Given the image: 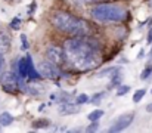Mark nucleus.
I'll return each mask as SVG.
<instances>
[{
	"label": "nucleus",
	"instance_id": "obj_1",
	"mask_svg": "<svg viewBox=\"0 0 152 133\" xmlns=\"http://www.w3.org/2000/svg\"><path fill=\"white\" fill-rule=\"evenodd\" d=\"M66 64L77 71H89L101 65V47L96 40L87 37H75L64 44Z\"/></svg>",
	"mask_w": 152,
	"mask_h": 133
},
{
	"label": "nucleus",
	"instance_id": "obj_2",
	"mask_svg": "<svg viewBox=\"0 0 152 133\" xmlns=\"http://www.w3.org/2000/svg\"><path fill=\"white\" fill-rule=\"evenodd\" d=\"M52 22L59 31L72 34L75 37H87L90 34V25L84 19H80L66 12L55 13L52 18Z\"/></svg>",
	"mask_w": 152,
	"mask_h": 133
},
{
	"label": "nucleus",
	"instance_id": "obj_3",
	"mask_svg": "<svg viewBox=\"0 0 152 133\" xmlns=\"http://www.w3.org/2000/svg\"><path fill=\"white\" fill-rule=\"evenodd\" d=\"M92 16L99 22H121L127 16V10L120 4H99L93 7Z\"/></svg>",
	"mask_w": 152,
	"mask_h": 133
},
{
	"label": "nucleus",
	"instance_id": "obj_4",
	"mask_svg": "<svg viewBox=\"0 0 152 133\" xmlns=\"http://www.w3.org/2000/svg\"><path fill=\"white\" fill-rule=\"evenodd\" d=\"M18 70H19V74L24 79H37L40 76V73L37 71V68L34 67V64H33V61H31V58L28 55L19 61Z\"/></svg>",
	"mask_w": 152,
	"mask_h": 133
},
{
	"label": "nucleus",
	"instance_id": "obj_5",
	"mask_svg": "<svg viewBox=\"0 0 152 133\" xmlns=\"http://www.w3.org/2000/svg\"><path fill=\"white\" fill-rule=\"evenodd\" d=\"M134 120V112H126V114H121L120 117H117V120L112 123V126L109 127V132H123L124 129H127L132 121Z\"/></svg>",
	"mask_w": 152,
	"mask_h": 133
},
{
	"label": "nucleus",
	"instance_id": "obj_6",
	"mask_svg": "<svg viewBox=\"0 0 152 133\" xmlns=\"http://www.w3.org/2000/svg\"><path fill=\"white\" fill-rule=\"evenodd\" d=\"M0 85L6 92H15L18 89V77L12 71H4L0 76Z\"/></svg>",
	"mask_w": 152,
	"mask_h": 133
},
{
	"label": "nucleus",
	"instance_id": "obj_7",
	"mask_svg": "<svg viewBox=\"0 0 152 133\" xmlns=\"http://www.w3.org/2000/svg\"><path fill=\"white\" fill-rule=\"evenodd\" d=\"M39 73L42 77H46V79H56L59 76V70H58L56 64L50 62L49 59L39 64Z\"/></svg>",
	"mask_w": 152,
	"mask_h": 133
},
{
	"label": "nucleus",
	"instance_id": "obj_8",
	"mask_svg": "<svg viewBox=\"0 0 152 133\" xmlns=\"http://www.w3.org/2000/svg\"><path fill=\"white\" fill-rule=\"evenodd\" d=\"M46 56H48V59H49L50 62L56 64V65L64 64V61H65V52H64V49H61V47H58V46L48 47Z\"/></svg>",
	"mask_w": 152,
	"mask_h": 133
},
{
	"label": "nucleus",
	"instance_id": "obj_9",
	"mask_svg": "<svg viewBox=\"0 0 152 133\" xmlns=\"http://www.w3.org/2000/svg\"><path fill=\"white\" fill-rule=\"evenodd\" d=\"M9 44H10V39L6 33L0 31V52H6L9 49Z\"/></svg>",
	"mask_w": 152,
	"mask_h": 133
},
{
	"label": "nucleus",
	"instance_id": "obj_10",
	"mask_svg": "<svg viewBox=\"0 0 152 133\" xmlns=\"http://www.w3.org/2000/svg\"><path fill=\"white\" fill-rule=\"evenodd\" d=\"M12 121H13V117H12L10 112L4 111V112L0 114V124L1 126H9V124H12Z\"/></svg>",
	"mask_w": 152,
	"mask_h": 133
},
{
	"label": "nucleus",
	"instance_id": "obj_11",
	"mask_svg": "<svg viewBox=\"0 0 152 133\" xmlns=\"http://www.w3.org/2000/svg\"><path fill=\"white\" fill-rule=\"evenodd\" d=\"M77 111H78V108L77 107H72V105H62L59 108V112L61 114H74Z\"/></svg>",
	"mask_w": 152,
	"mask_h": 133
},
{
	"label": "nucleus",
	"instance_id": "obj_12",
	"mask_svg": "<svg viewBox=\"0 0 152 133\" xmlns=\"http://www.w3.org/2000/svg\"><path fill=\"white\" fill-rule=\"evenodd\" d=\"M102 115H103V111H102V109H95V111H92V112L87 115V118H89L90 121H98Z\"/></svg>",
	"mask_w": 152,
	"mask_h": 133
},
{
	"label": "nucleus",
	"instance_id": "obj_13",
	"mask_svg": "<svg viewBox=\"0 0 152 133\" xmlns=\"http://www.w3.org/2000/svg\"><path fill=\"white\" fill-rule=\"evenodd\" d=\"M145 93H146V90L145 89H139V90H136L134 92V95H133V102H140L142 101V98L145 96Z\"/></svg>",
	"mask_w": 152,
	"mask_h": 133
},
{
	"label": "nucleus",
	"instance_id": "obj_14",
	"mask_svg": "<svg viewBox=\"0 0 152 133\" xmlns=\"http://www.w3.org/2000/svg\"><path fill=\"white\" fill-rule=\"evenodd\" d=\"M151 73H152V65H148L143 71H142V74H140V79L142 80H146L149 76H151Z\"/></svg>",
	"mask_w": 152,
	"mask_h": 133
},
{
	"label": "nucleus",
	"instance_id": "obj_15",
	"mask_svg": "<svg viewBox=\"0 0 152 133\" xmlns=\"http://www.w3.org/2000/svg\"><path fill=\"white\" fill-rule=\"evenodd\" d=\"M129 90H130V87H129V86H120V87H118V90H117V95H118V96H123V95H126Z\"/></svg>",
	"mask_w": 152,
	"mask_h": 133
},
{
	"label": "nucleus",
	"instance_id": "obj_16",
	"mask_svg": "<svg viewBox=\"0 0 152 133\" xmlns=\"http://www.w3.org/2000/svg\"><path fill=\"white\" fill-rule=\"evenodd\" d=\"M75 101H77V104H86V102H90L87 95H80V96H78Z\"/></svg>",
	"mask_w": 152,
	"mask_h": 133
},
{
	"label": "nucleus",
	"instance_id": "obj_17",
	"mask_svg": "<svg viewBox=\"0 0 152 133\" xmlns=\"http://www.w3.org/2000/svg\"><path fill=\"white\" fill-rule=\"evenodd\" d=\"M48 124H50L49 120H39V121L34 123V127H45V126H48Z\"/></svg>",
	"mask_w": 152,
	"mask_h": 133
},
{
	"label": "nucleus",
	"instance_id": "obj_18",
	"mask_svg": "<svg viewBox=\"0 0 152 133\" xmlns=\"http://www.w3.org/2000/svg\"><path fill=\"white\" fill-rule=\"evenodd\" d=\"M98 129H99V124H98V121H93V124H92V126L86 127V132H95V130H98Z\"/></svg>",
	"mask_w": 152,
	"mask_h": 133
},
{
	"label": "nucleus",
	"instance_id": "obj_19",
	"mask_svg": "<svg viewBox=\"0 0 152 133\" xmlns=\"http://www.w3.org/2000/svg\"><path fill=\"white\" fill-rule=\"evenodd\" d=\"M19 22H21V21H19V18H15V19L10 22V27H12V28H15V30H18V28H19Z\"/></svg>",
	"mask_w": 152,
	"mask_h": 133
},
{
	"label": "nucleus",
	"instance_id": "obj_20",
	"mask_svg": "<svg viewBox=\"0 0 152 133\" xmlns=\"http://www.w3.org/2000/svg\"><path fill=\"white\" fill-rule=\"evenodd\" d=\"M21 40H22V49H28V43H27V37L22 34L21 36Z\"/></svg>",
	"mask_w": 152,
	"mask_h": 133
},
{
	"label": "nucleus",
	"instance_id": "obj_21",
	"mask_svg": "<svg viewBox=\"0 0 152 133\" xmlns=\"http://www.w3.org/2000/svg\"><path fill=\"white\" fill-rule=\"evenodd\" d=\"M148 43H152V28H149V33H148Z\"/></svg>",
	"mask_w": 152,
	"mask_h": 133
},
{
	"label": "nucleus",
	"instance_id": "obj_22",
	"mask_svg": "<svg viewBox=\"0 0 152 133\" xmlns=\"http://www.w3.org/2000/svg\"><path fill=\"white\" fill-rule=\"evenodd\" d=\"M1 67H3V56H1V52H0V71H1Z\"/></svg>",
	"mask_w": 152,
	"mask_h": 133
},
{
	"label": "nucleus",
	"instance_id": "obj_23",
	"mask_svg": "<svg viewBox=\"0 0 152 133\" xmlns=\"http://www.w3.org/2000/svg\"><path fill=\"white\" fill-rule=\"evenodd\" d=\"M146 109H148L149 112H152V104H151V105H148V108H146Z\"/></svg>",
	"mask_w": 152,
	"mask_h": 133
},
{
	"label": "nucleus",
	"instance_id": "obj_24",
	"mask_svg": "<svg viewBox=\"0 0 152 133\" xmlns=\"http://www.w3.org/2000/svg\"><path fill=\"white\" fill-rule=\"evenodd\" d=\"M93 1H106V0H93Z\"/></svg>",
	"mask_w": 152,
	"mask_h": 133
},
{
	"label": "nucleus",
	"instance_id": "obj_25",
	"mask_svg": "<svg viewBox=\"0 0 152 133\" xmlns=\"http://www.w3.org/2000/svg\"><path fill=\"white\" fill-rule=\"evenodd\" d=\"M83 1H93V0H83Z\"/></svg>",
	"mask_w": 152,
	"mask_h": 133
},
{
	"label": "nucleus",
	"instance_id": "obj_26",
	"mask_svg": "<svg viewBox=\"0 0 152 133\" xmlns=\"http://www.w3.org/2000/svg\"><path fill=\"white\" fill-rule=\"evenodd\" d=\"M0 127H1V124H0Z\"/></svg>",
	"mask_w": 152,
	"mask_h": 133
},
{
	"label": "nucleus",
	"instance_id": "obj_27",
	"mask_svg": "<svg viewBox=\"0 0 152 133\" xmlns=\"http://www.w3.org/2000/svg\"><path fill=\"white\" fill-rule=\"evenodd\" d=\"M151 93H152V90H151Z\"/></svg>",
	"mask_w": 152,
	"mask_h": 133
}]
</instances>
